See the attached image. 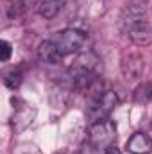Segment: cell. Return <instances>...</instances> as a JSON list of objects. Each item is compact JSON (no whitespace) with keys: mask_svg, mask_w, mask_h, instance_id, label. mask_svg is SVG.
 <instances>
[{"mask_svg":"<svg viewBox=\"0 0 152 154\" xmlns=\"http://www.w3.org/2000/svg\"><path fill=\"white\" fill-rule=\"evenodd\" d=\"M86 95H88V104H86L84 113H86V118L90 120V124L108 118L118 104V95L113 90H106L100 79H97L86 90Z\"/></svg>","mask_w":152,"mask_h":154,"instance_id":"cell-1","label":"cell"},{"mask_svg":"<svg viewBox=\"0 0 152 154\" xmlns=\"http://www.w3.org/2000/svg\"><path fill=\"white\" fill-rule=\"evenodd\" d=\"M100 63H102L100 57L91 50L81 54L68 70L70 86L75 88V90H88L97 79H100V75H99Z\"/></svg>","mask_w":152,"mask_h":154,"instance_id":"cell-2","label":"cell"},{"mask_svg":"<svg viewBox=\"0 0 152 154\" xmlns=\"http://www.w3.org/2000/svg\"><path fill=\"white\" fill-rule=\"evenodd\" d=\"M50 41L57 47L59 54L61 56H70L74 52H79L84 43H86V34L79 29L74 27H68V29H63L59 32H54Z\"/></svg>","mask_w":152,"mask_h":154,"instance_id":"cell-3","label":"cell"},{"mask_svg":"<svg viewBox=\"0 0 152 154\" xmlns=\"http://www.w3.org/2000/svg\"><path fill=\"white\" fill-rule=\"evenodd\" d=\"M116 140V125L113 120L104 118L99 120L95 124L90 125L88 131V142L91 147L95 149H108L109 145H113Z\"/></svg>","mask_w":152,"mask_h":154,"instance_id":"cell-4","label":"cell"},{"mask_svg":"<svg viewBox=\"0 0 152 154\" xmlns=\"http://www.w3.org/2000/svg\"><path fill=\"white\" fill-rule=\"evenodd\" d=\"M120 68H122V75L127 82H136L141 79L145 72V59L140 54L123 56L120 61Z\"/></svg>","mask_w":152,"mask_h":154,"instance_id":"cell-5","label":"cell"},{"mask_svg":"<svg viewBox=\"0 0 152 154\" xmlns=\"http://www.w3.org/2000/svg\"><path fill=\"white\" fill-rule=\"evenodd\" d=\"M147 18V4L143 0H136V2H131L123 11H122V16H120V29L123 32L129 31V27H132L134 23L141 22Z\"/></svg>","mask_w":152,"mask_h":154,"instance_id":"cell-6","label":"cell"},{"mask_svg":"<svg viewBox=\"0 0 152 154\" xmlns=\"http://www.w3.org/2000/svg\"><path fill=\"white\" fill-rule=\"evenodd\" d=\"M34 116H36V109L34 108H29L27 104L16 106V111H14L13 118H11V125H13V129L16 133H22L32 124Z\"/></svg>","mask_w":152,"mask_h":154,"instance_id":"cell-7","label":"cell"},{"mask_svg":"<svg viewBox=\"0 0 152 154\" xmlns=\"http://www.w3.org/2000/svg\"><path fill=\"white\" fill-rule=\"evenodd\" d=\"M129 39L136 45H149L152 41V27H150V22L145 18L138 23H134L132 27H129V31L125 32Z\"/></svg>","mask_w":152,"mask_h":154,"instance_id":"cell-8","label":"cell"},{"mask_svg":"<svg viewBox=\"0 0 152 154\" xmlns=\"http://www.w3.org/2000/svg\"><path fill=\"white\" fill-rule=\"evenodd\" d=\"M127 152L131 154H150L152 152V140L145 133H134L127 143H125Z\"/></svg>","mask_w":152,"mask_h":154,"instance_id":"cell-9","label":"cell"},{"mask_svg":"<svg viewBox=\"0 0 152 154\" xmlns=\"http://www.w3.org/2000/svg\"><path fill=\"white\" fill-rule=\"evenodd\" d=\"M39 0H7V13H9V18L13 20H18V18H23L27 16L34 5H38Z\"/></svg>","mask_w":152,"mask_h":154,"instance_id":"cell-10","label":"cell"},{"mask_svg":"<svg viewBox=\"0 0 152 154\" xmlns=\"http://www.w3.org/2000/svg\"><path fill=\"white\" fill-rule=\"evenodd\" d=\"M38 57L43 63H47V65H57L63 56L59 54L57 47H56L50 39H45V41L38 47Z\"/></svg>","mask_w":152,"mask_h":154,"instance_id":"cell-11","label":"cell"},{"mask_svg":"<svg viewBox=\"0 0 152 154\" xmlns=\"http://www.w3.org/2000/svg\"><path fill=\"white\" fill-rule=\"evenodd\" d=\"M68 0H39L38 4V13L39 16H43L45 20H50L54 16H57L63 7L66 5Z\"/></svg>","mask_w":152,"mask_h":154,"instance_id":"cell-12","label":"cell"},{"mask_svg":"<svg viewBox=\"0 0 152 154\" xmlns=\"http://www.w3.org/2000/svg\"><path fill=\"white\" fill-rule=\"evenodd\" d=\"M132 99L136 104L140 106H147L152 100V82H141L136 86L134 93H132Z\"/></svg>","mask_w":152,"mask_h":154,"instance_id":"cell-13","label":"cell"},{"mask_svg":"<svg viewBox=\"0 0 152 154\" xmlns=\"http://www.w3.org/2000/svg\"><path fill=\"white\" fill-rule=\"evenodd\" d=\"M22 72L20 70H9L5 75H4V84L9 88V90H16L20 84H22Z\"/></svg>","mask_w":152,"mask_h":154,"instance_id":"cell-14","label":"cell"},{"mask_svg":"<svg viewBox=\"0 0 152 154\" xmlns=\"http://www.w3.org/2000/svg\"><path fill=\"white\" fill-rule=\"evenodd\" d=\"M0 50H2V54H0V59L5 63L9 57H11V52H13V47H11V43L9 41H5V39H2V43H0Z\"/></svg>","mask_w":152,"mask_h":154,"instance_id":"cell-15","label":"cell"},{"mask_svg":"<svg viewBox=\"0 0 152 154\" xmlns=\"http://www.w3.org/2000/svg\"><path fill=\"white\" fill-rule=\"evenodd\" d=\"M104 154H122V152H120V149L113 143V145H109V147L106 149V152H104Z\"/></svg>","mask_w":152,"mask_h":154,"instance_id":"cell-16","label":"cell"}]
</instances>
